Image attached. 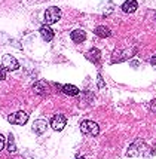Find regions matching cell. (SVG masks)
Masks as SVG:
<instances>
[{
    "mask_svg": "<svg viewBox=\"0 0 156 159\" xmlns=\"http://www.w3.org/2000/svg\"><path fill=\"white\" fill-rule=\"evenodd\" d=\"M97 79H98V85H100V88H104V82H103L101 76H100V75H98V77H97Z\"/></svg>",
    "mask_w": 156,
    "mask_h": 159,
    "instance_id": "44dd1931",
    "label": "cell"
},
{
    "mask_svg": "<svg viewBox=\"0 0 156 159\" xmlns=\"http://www.w3.org/2000/svg\"><path fill=\"white\" fill-rule=\"evenodd\" d=\"M86 58H88L89 61H92V62L97 64V62H100V60H101V52H100L97 48H92L91 51H88Z\"/></svg>",
    "mask_w": 156,
    "mask_h": 159,
    "instance_id": "4fadbf2b",
    "label": "cell"
},
{
    "mask_svg": "<svg viewBox=\"0 0 156 159\" xmlns=\"http://www.w3.org/2000/svg\"><path fill=\"white\" fill-rule=\"evenodd\" d=\"M46 128H48V124H46V120H43V119H37V120L33 122V131L36 134H39V135L46 131Z\"/></svg>",
    "mask_w": 156,
    "mask_h": 159,
    "instance_id": "9c48e42d",
    "label": "cell"
},
{
    "mask_svg": "<svg viewBox=\"0 0 156 159\" xmlns=\"http://www.w3.org/2000/svg\"><path fill=\"white\" fill-rule=\"evenodd\" d=\"M57 88L64 92L66 95H70V97H75V95H79V89L76 88L75 85H57Z\"/></svg>",
    "mask_w": 156,
    "mask_h": 159,
    "instance_id": "52a82bcc",
    "label": "cell"
},
{
    "mask_svg": "<svg viewBox=\"0 0 156 159\" xmlns=\"http://www.w3.org/2000/svg\"><path fill=\"white\" fill-rule=\"evenodd\" d=\"M70 36H71V40L75 43H83L86 40V33L83 30H73Z\"/></svg>",
    "mask_w": 156,
    "mask_h": 159,
    "instance_id": "30bf717a",
    "label": "cell"
},
{
    "mask_svg": "<svg viewBox=\"0 0 156 159\" xmlns=\"http://www.w3.org/2000/svg\"><path fill=\"white\" fill-rule=\"evenodd\" d=\"M60 18H61L60 7L51 6L46 9V12H45V22H46V24H55V22L60 21Z\"/></svg>",
    "mask_w": 156,
    "mask_h": 159,
    "instance_id": "3957f363",
    "label": "cell"
},
{
    "mask_svg": "<svg viewBox=\"0 0 156 159\" xmlns=\"http://www.w3.org/2000/svg\"><path fill=\"white\" fill-rule=\"evenodd\" d=\"M7 120L12 125H25L28 120V115L25 111H15L7 116Z\"/></svg>",
    "mask_w": 156,
    "mask_h": 159,
    "instance_id": "5b68a950",
    "label": "cell"
},
{
    "mask_svg": "<svg viewBox=\"0 0 156 159\" xmlns=\"http://www.w3.org/2000/svg\"><path fill=\"white\" fill-rule=\"evenodd\" d=\"M48 83L45 82V80H39V82H36L34 83V86H33V91L36 92V94H40V95H45L48 92Z\"/></svg>",
    "mask_w": 156,
    "mask_h": 159,
    "instance_id": "7c38bea8",
    "label": "cell"
},
{
    "mask_svg": "<svg viewBox=\"0 0 156 159\" xmlns=\"http://www.w3.org/2000/svg\"><path fill=\"white\" fill-rule=\"evenodd\" d=\"M40 36L43 37V40L51 42L52 39H54L55 34H54V30H52V28H51V27H46V25H45V27L40 28Z\"/></svg>",
    "mask_w": 156,
    "mask_h": 159,
    "instance_id": "5bb4252c",
    "label": "cell"
},
{
    "mask_svg": "<svg viewBox=\"0 0 156 159\" xmlns=\"http://www.w3.org/2000/svg\"><path fill=\"white\" fill-rule=\"evenodd\" d=\"M77 159H85V158H77Z\"/></svg>",
    "mask_w": 156,
    "mask_h": 159,
    "instance_id": "7402d4cb",
    "label": "cell"
},
{
    "mask_svg": "<svg viewBox=\"0 0 156 159\" xmlns=\"http://www.w3.org/2000/svg\"><path fill=\"white\" fill-rule=\"evenodd\" d=\"M7 150L11 153L16 152V144H15V140H14V135H12V134H9V139H7Z\"/></svg>",
    "mask_w": 156,
    "mask_h": 159,
    "instance_id": "2e32d148",
    "label": "cell"
},
{
    "mask_svg": "<svg viewBox=\"0 0 156 159\" xmlns=\"http://www.w3.org/2000/svg\"><path fill=\"white\" fill-rule=\"evenodd\" d=\"M135 52H137V49L132 48V46H131V48H125L122 52L117 55V58H116L115 61H125V60H129L131 57L135 55Z\"/></svg>",
    "mask_w": 156,
    "mask_h": 159,
    "instance_id": "ba28073f",
    "label": "cell"
},
{
    "mask_svg": "<svg viewBox=\"0 0 156 159\" xmlns=\"http://www.w3.org/2000/svg\"><path fill=\"white\" fill-rule=\"evenodd\" d=\"M2 66L5 67L6 71H15L20 69V62L16 61V58L12 55H3L2 57Z\"/></svg>",
    "mask_w": 156,
    "mask_h": 159,
    "instance_id": "277c9868",
    "label": "cell"
},
{
    "mask_svg": "<svg viewBox=\"0 0 156 159\" xmlns=\"http://www.w3.org/2000/svg\"><path fill=\"white\" fill-rule=\"evenodd\" d=\"M152 153H153V150L149 147V144H147L144 140L138 139L128 147L126 155H128L129 158H132V156H141V158H146V156H150Z\"/></svg>",
    "mask_w": 156,
    "mask_h": 159,
    "instance_id": "6da1fadb",
    "label": "cell"
},
{
    "mask_svg": "<svg viewBox=\"0 0 156 159\" xmlns=\"http://www.w3.org/2000/svg\"><path fill=\"white\" fill-rule=\"evenodd\" d=\"M80 131L85 134V135H91V137H95L100 134V126L92 122V120H83L80 124Z\"/></svg>",
    "mask_w": 156,
    "mask_h": 159,
    "instance_id": "7a4b0ae2",
    "label": "cell"
},
{
    "mask_svg": "<svg viewBox=\"0 0 156 159\" xmlns=\"http://www.w3.org/2000/svg\"><path fill=\"white\" fill-rule=\"evenodd\" d=\"M5 146H6V139L0 134V152L3 150V147H5Z\"/></svg>",
    "mask_w": 156,
    "mask_h": 159,
    "instance_id": "ac0fdd59",
    "label": "cell"
},
{
    "mask_svg": "<svg viewBox=\"0 0 156 159\" xmlns=\"http://www.w3.org/2000/svg\"><path fill=\"white\" fill-rule=\"evenodd\" d=\"M150 64H152V67L156 70V55L152 57V60H150Z\"/></svg>",
    "mask_w": 156,
    "mask_h": 159,
    "instance_id": "ffe728a7",
    "label": "cell"
},
{
    "mask_svg": "<svg viewBox=\"0 0 156 159\" xmlns=\"http://www.w3.org/2000/svg\"><path fill=\"white\" fill-rule=\"evenodd\" d=\"M150 110L153 111V113H156V100H153V101L150 103Z\"/></svg>",
    "mask_w": 156,
    "mask_h": 159,
    "instance_id": "d6986e66",
    "label": "cell"
},
{
    "mask_svg": "<svg viewBox=\"0 0 156 159\" xmlns=\"http://www.w3.org/2000/svg\"><path fill=\"white\" fill-rule=\"evenodd\" d=\"M66 124H67V118L64 115H55L54 118L51 119V126L55 131H61L66 126Z\"/></svg>",
    "mask_w": 156,
    "mask_h": 159,
    "instance_id": "8992f818",
    "label": "cell"
},
{
    "mask_svg": "<svg viewBox=\"0 0 156 159\" xmlns=\"http://www.w3.org/2000/svg\"><path fill=\"white\" fill-rule=\"evenodd\" d=\"M137 7H138V3H137L135 0H126L122 5V11L125 14H132V12L137 11Z\"/></svg>",
    "mask_w": 156,
    "mask_h": 159,
    "instance_id": "8fae6325",
    "label": "cell"
},
{
    "mask_svg": "<svg viewBox=\"0 0 156 159\" xmlns=\"http://www.w3.org/2000/svg\"><path fill=\"white\" fill-rule=\"evenodd\" d=\"M94 33L98 37H109L110 34H112V31H110L107 27H104V25H100V27H97L94 30Z\"/></svg>",
    "mask_w": 156,
    "mask_h": 159,
    "instance_id": "9a60e30c",
    "label": "cell"
},
{
    "mask_svg": "<svg viewBox=\"0 0 156 159\" xmlns=\"http://www.w3.org/2000/svg\"><path fill=\"white\" fill-rule=\"evenodd\" d=\"M5 77H6V70L0 64V80H5Z\"/></svg>",
    "mask_w": 156,
    "mask_h": 159,
    "instance_id": "e0dca14e",
    "label": "cell"
}]
</instances>
